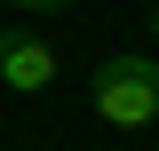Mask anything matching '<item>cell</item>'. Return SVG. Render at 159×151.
Here are the masks:
<instances>
[{
	"mask_svg": "<svg viewBox=\"0 0 159 151\" xmlns=\"http://www.w3.org/2000/svg\"><path fill=\"white\" fill-rule=\"evenodd\" d=\"M88 95H96V119H103V127H119V135L159 127V56H143V48L103 56L96 80H88Z\"/></svg>",
	"mask_w": 159,
	"mask_h": 151,
	"instance_id": "6da1fadb",
	"label": "cell"
},
{
	"mask_svg": "<svg viewBox=\"0 0 159 151\" xmlns=\"http://www.w3.org/2000/svg\"><path fill=\"white\" fill-rule=\"evenodd\" d=\"M56 80H64V56L32 32V24H0V88H16V95H48Z\"/></svg>",
	"mask_w": 159,
	"mask_h": 151,
	"instance_id": "7a4b0ae2",
	"label": "cell"
},
{
	"mask_svg": "<svg viewBox=\"0 0 159 151\" xmlns=\"http://www.w3.org/2000/svg\"><path fill=\"white\" fill-rule=\"evenodd\" d=\"M8 8H16V16H72L80 0H8Z\"/></svg>",
	"mask_w": 159,
	"mask_h": 151,
	"instance_id": "3957f363",
	"label": "cell"
},
{
	"mask_svg": "<svg viewBox=\"0 0 159 151\" xmlns=\"http://www.w3.org/2000/svg\"><path fill=\"white\" fill-rule=\"evenodd\" d=\"M151 48H159V8H151Z\"/></svg>",
	"mask_w": 159,
	"mask_h": 151,
	"instance_id": "277c9868",
	"label": "cell"
}]
</instances>
